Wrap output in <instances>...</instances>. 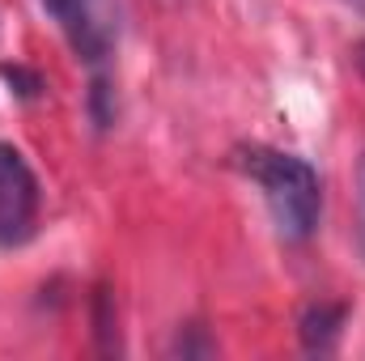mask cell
I'll return each instance as SVG.
<instances>
[{
  "instance_id": "1",
  "label": "cell",
  "mask_w": 365,
  "mask_h": 361,
  "mask_svg": "<svg viewBox=\"0 0 365 361\" xmlns=\"http://www.w3.org/2000/svg\"><path fill=\"white\" fill-rule=\"evenodd\" d=\"M238 166L259 183V191L268 200V213L276 221V234L284 243H306L314 234L319 208H323L314 166L297 153H280V149H264V145L242 149Z\"/></svg>"
},
{
  "instance_id": "2",
  "label": "cell",
  "mask_w": 365,
  "mask_h": 361,
  "mask_svg": "<svg viewBox=\"0 0 365 361\" xmlns=\"http://www.w3.org/2000/svg\"><path fill=\"white\" fill-rule=\"evenodd\" d=\"M47 17L60 26L77 60L102 68L119 47V0H43Z\"/></svg>"
},
{
  "instance_id": "3",
  "label": "cell",
  "mask_w": 365,
  "mask_h": 361,
  "mask_svg": "<svg viewBox=\"0 0 365 361\" xmlns=\"http://www.w3.org/2000/svg\"><path fill=\"white\" fill-rule=\"evenodd\" d=\"M38 175L21 158V149L0 145V247H21L30 243L38 225Z\"/></svg>"
},
{
  "instance_id": "4",
  "label": "cell",
  "mask_w": 365,
  "mask_h": 361,
  "mask_svg": "<svg viewBox=\"0 0 365 361\" xmlns=\"http://www.w3.org/2000/svg\"><path fill=\"white\" fill-rule=\"evenodd\" d=\"M344 319H349L344 302H310L302 310V319H297V336H302L306 353H331L340 345Z\"/></svg>"
},
{
  "instance_id": "5",
  "label": "cell",
  "mask_w": 365,
  "mask_h": 361,
  "mask_svg": "<svg viewBox=\"0 0 365 361\" xmlns=\"http://www.w3.org/2000/svg\"><path fill=\"white\" fill-rule=\"evenodd\" d=\"M115 115H119V106H115V90H110L106 73H98L93 86H90V119H93V128H110Z\"/></svg>"
},
{
  "instance_id": "6",
  "label": "cell",
  "mask_w": 365,
  "mask_h": 361,
  "mask_svg": "<svg viewBox=\"0 0 365 361\" xmlns=\"http://www.w3.org/2000/svg\"><path fill=\"white\" fill-rule=\"evenodd\" d=\"M4 77H9V86H17L21 98H34V93L43 90V77L38 73H30V68H0Z\"/></svg>"
},
{
  "instance_id": "7",
  "label": "cell",
  "mask_w": 365,
  "mask_h": 361,
  "mask_svg": "<svg viewBox=\"0 0 365 361\" xmlns=\"http://www.w3.org/2000/svg\"><path fill=\"white\" fill-rule=\"evenodd\" d=\"M357 238H361V251H365V149L357 158Z\"/></svg>"
},
{
  "instance_id": "8",
  "label": "cell",
  "mask_w": 365,
  "mask_h": 361,
  "mask_svg": "<svg viewBox=\"0 0 365 361\" xmlns=\"http://www.w3.org/2000/svg\"><path fill=\"white\" fill-rule=\"evenodd\" d=\"M353 60H357V68H361V77H365V39L357 43V56H353Z\"/></svg>"
},
{
  "instance_id": "9",
  "label": "cell",
  "mask_w": 365,
  "mask_h": 361,
  "mask_svg": "<svg viewBox=\"0 0 365 361\" xmlns=\"http://www.w3.org/2000/svg\"><path fill=\"white\" fill-rule=\"evenodd\" d=\"M344 4H353V9H357V13H365V0H344Z\"/></svg>"
}]
</instances>
